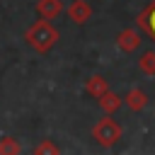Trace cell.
<instances>
[{
    "mask_svg": "<svg viewBox=\"0 0 155 155\" xmlns=\"http://www.w3.org/2000/svg\"><path fill=\"white\" fill-rule=\"evenodd\" d=\"M24 41L39 51V53H46L53 48V44L58 41V29L48 22V19H39L34 24H29V29L24 31Z\"/></svg>",
    "mask_w": 155,
    "mask_h": 155,
    "instance_id": "6da1fadb",
    "label": "cell"
},
{
    "mask_svg": "<svg viewBox=\"0 0 155 155\" xmlns=\"http://www.w3.org/2000/svg\"><path fill=\"white\" fill-rule=\"evenodd\" d=\"M92 138L102 145V148H111L119 143L121 138V126L111 119V114H107L104 119H99L94 126H92Z\"/></svg>",
    "mask_w": 155,
    "mask_h": 155,
    "instance_id": "7a4b0ae2",
    "label": "cell"
},
{
    "mask_svg": "<svg viewBox=\"0 0 155 155\" xmlns=\"http://www.w3.org/2000/svg\"><path fill=\"white\" fill-rule=\"evenodd\" d=\"M140 44H143V36H140L138 29H124V31H119V36H116V46H119L124 53H133Z\"/></svg>",
    "mask_w": 155,
    "mask_h": 155,
    "instance_id": "3957f363",
    "label": "cell"
},
{
    "mask_svg": "<svg viewBox=\"0 0 155 155\" xmlns=\"http://www.w3.org/2000/svg\"><path fill=\"white\" fill-rule=\"evenodd\" d=\"M68 17H70V22H75V24H85V22L92 17L90 2H85V0H73V2L68 5Z\"/></svg>",
    "mask_w": 155,
    "mask_h": 155,
    "instance_id": "277c9868",
    "label": "cell"
},
{
    "mask_svg": "<svg viewBox=\"0 0 155 155\" xmlns=\"http://www.w3.org/2000/svg\"><path fill=\"white\" fill-rule=\"evenodd\" d=\"M136 22H138V29H143V31L155 41V0H153V2H150V5L138 15V19H136Z\"/></svg>",
    "mask_w": 155,
    "mask_h": 155,
    "instance_id": "5b68a950",
    "label": "cell"
},
{
    "mask_svg": "<svg viewBox=\"0 0 155 155\" xmlns=\"http://www.w3.org/2000/svg\"><path fill=\"white\" fill-rule=\"evenodd\" d=\"M36 12L41 19H56L61 12H63V2L61 0H39L36 2Z\"/></svg>",
    "mask_w": 155,
    "mask_h": 155,
    "instance_id": "8992f818",
    "label": "cell"
},
{
    "mask_svg": "<svg viewBox=\"0 0 155 155\" xmlns=\"http://www.w3.org/2000/svg\"><path fill=\"white\" fill-rule=\"evenodd\" d=\"M85 90H87V94H92L94 99H99L102 94L109 92V82H107V78H102V75H90V78L85 80Z\"/></svg>",
    "mask_w": 155,
    "mask_h": 155,
    "instance_id": "52a82bcc",
    "label": "cell"
},
{
    "mask_svg": "<svg viewBox=\"0 0 155 155\" xmlns=\"http://www.w3.org/2000/svg\"><path fill=\"white\" fill-rule=\"evenodd\" d=\"M145 104H148V94H145V90L133 87V90L126 92V107H128L131 111H140V109H145Z\"/></svg>",
    "mask_w": 155,
    "mask_h": 155,
    "instance_id": "ba28073f",
    "label": "cell"
},
{
    "mask_svg": "<svg viewBox=\"0 0 155 155\" xmlns=\"http://www.w3.org/2000/svg\"><path fill=\"white\" fill-rule=\"evenodd\" d=\"M97 102H99V107L104 109V114H114V111H119V109H121V104H124V99H121L119 94H114L111 90H109L107 94H102Z\"/></svg>",
    "mask_w": 155,
    "mask_h": 155,
    "instance_id": "9c48e42d",
    "label": "cell"
},
{
    "mask_svg": "<svg viewBox=\"0 0 155 155\" xmlns=\"http://www.w3.org/2000/svg\"><path fill=\"white\" fill-rule=\"evenodd\" d=\"M0 155H22V145H19V140L12 138V136L0 138Z\"/></svg>",
    "mask_w": 155,
    "mask_h": 155,
    "instance_id": "30bf717a",
    "label": "cell"
},
{
    "mask_svg": "<svg viewBox=\"0 0 155 155\" xmlns=\"http://www.w3.org/2000/svg\"><path fill=\"white\" fill-rule=\"evenodd\" d=\"M138 68H140L145 75H155V51H145V53L138 58Z\"/></svg>",
    "mask_w": 155,
    "mask_h": 155,
    "instance_id": "8fae6325",
    "label": "cell"
},
{
    "mask_svg": "<svg viewBox=\"0 0 155 155\" xmlns=\"http://www.w3.org/2000/svg\"><path fill=\"white\" fill-rule=\"evenodd\" d=\"M31 155H61V150H58V145H56L53 140L44 138V140H39V143H36V148H34V153H31Z\"/></svg>",
    "mask_w": 155,
    "mask_h": 155,
    "instance_id": "7c38bea8",
    "label": "cell"
}]
</instances>
